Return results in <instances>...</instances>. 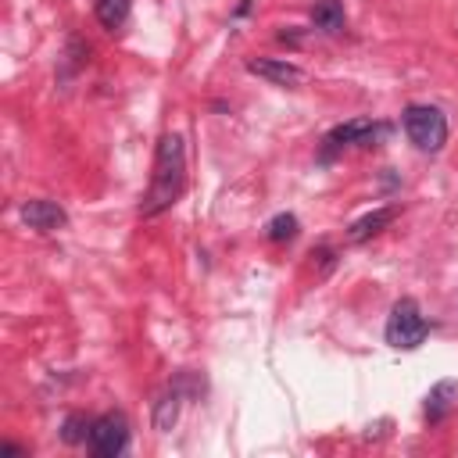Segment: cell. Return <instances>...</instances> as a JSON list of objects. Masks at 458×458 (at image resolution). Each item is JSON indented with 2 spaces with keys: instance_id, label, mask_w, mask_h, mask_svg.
I'll return each instance as SVG.
<instances>
[{
  "instance_id": "obj_11",
  "label": "cell",
  "mask_w": 458,
  "mask_h": 458,
  "mask_svg": "<svg viewBox=\"0 0 458 458\" xmlns=\"http://www.w3.org/2000/svg\"><path fill=\"white\" fill-rule=\"evenodd\" d=\"M93 11H97V21L104 29H118L129 18V0H97Z\"/></svg>"
},
{
  "instance_id": "obj_9",
  "label": "cell",
  "mask_w": 458,
  "mask_h": 458,
  "mask_svg": "<svg viewBox=\"0 0 458 458\" xmlns=\"http://www.w3.org/2000/svg\"><path fill=\"white\" fill-rule=\"evenodd\" d=\"M454 401H458V383H454V379H440V383L429 390V397H426V419H429V422H440V419L451 411Z\"/></svg>"
},
{
  "instance_id": "obj_14",
  "label": "cell",
  "mask_w": 458,
  "mask_h": 458,
  "mask_svg": "<svg viewBox=\"0 0 458 458\" xmlns=\"http://www.w3.org/2000/svg\"><path fill=\"white\" fill-rule=\"evenodd\" d=\"M172 422H175V394H172V397H161L157 415H154V426H157V429H168Z\"/></svg>"
},
{
  "instance_id": "obj_12",
  "label": "cell",
  "mask_w": 458,
  "mask_h": 458,
  "mask_svg": "<svg viewBox=\"0 0 458 458\" xmlns=\"http://www.w3.org/2000/svg\"><path fill=\"white\" fill-rule=\"evenodd\" d=\"M265 236H268L272 243L293 240V236H297V218H293V215H276V218L268 222V229H265Z\"/></svg>"
},
{
  "instance_id": "obj_2",
  "label": "cell",
  "mask_w": 458,
  "mask_h": 458,
  "mask_svg": "<svg viewBox=\"0 0 458 458\" xmlns=\"http://www.w3.org/2000/svg\"><path fill=\"white\" fill-rule=\"evenodd\" d=\"M401 122H404L408 140H411L419 150H426V154H437V150L447 143V118H444V111L433 107V104H411V107H404Z\"/></svg>"
},
{
  "instance_id": "obj_8",
  "label": "cell",
  "mask_w": 458,
  "mask_h": 458,
  "mask_svg": "<svg viewBox=\"0 0 458 458\" xmlns=\"http://www.w3.org/2000/svg\"><path fill=\"white\" fill-rule=\"evenodd\" d=\"M397 204H386V208H376V211H369V215H361L351 229H347V240L351 243H361V240H369V236H376L379 229H386L394 218H397Z\"/></svg>"
},
{
  "instance_id": "obj_5",
  "label": "cell",
  "mask_w": 458,
  "mask_h": 458,
  "mask_svg": "<svg viewBox=\"0 0 458 458\" xmlns=\"http://www.w3.org/2000/svg\"><path fill=\"white\" fill-rule=\"evenodd\" d=\"M21 222H25L29 229L54 233V229H64V225H68V215H64V208H61L57 200L36 197V200H25V204H21Z\"/></svg>"
},
{
  "instance_id": "obj_13",
  "label": "cell",
  "mask_w": 458,
  "mask_h": 458,
  "mask_svg": "<svg viewBox=\"0 0 458 458\" xmlns=\"http://www.w3.org/2000/svg\"><path fill=\"white\" fill-rule=\"evenodd\" d=\"M89 429H93V422H86L82 415H68V419H64V440H68V444L86 440V437H89Z\"/></svg>"
},
{
  "instance_id": "obj_7",
  "label": "cell",
  "mask_w": 458,
  "mask_h": 458,
  "mask_svg": "<svg viewBox=\"0 0 458 458\" xmlns=\"http://www.w3.org/2000/svg\"><path fill=\"white\" fill-rule=\"evenodd\" d=\"M379 132H383V125H376V122H369V118H354V122H347V125H336V129L326 136V150H340V147H347V143H372Z\"/></svg>"
},
{
  "instance_id": "obj_1",
  "label": "cell",
  "mask_w": 458,
  "mask_h": 458,
  "mask_svg": "<svg viewBox=\"0 0 458 458\" xmlns=\"http://www.w3.org/2000/svg\"><path fill=\"white\" fill-rule=\"evenodd\" d=\"M186 186V143L179 132H168L161 136L157 143V154H154V175H150V186L140 200V215L143 218H154L161 211H168L179 193Z\"/></svg>"
},
{
  "instance_id": "obj_3",
  "label": "cell",
  "mask_w": 458,
  "mask_h": 458,
  "mask_svg": "<svg viewBox=\"0 0 458 458\" xmlns=\"http://www.w3.org/2000/svg\"><path fill=\"white\" fill-rule=\"evenodd\" d=\"M426 333H429V322L419 311V304L411 297H401L390 308V318H386V344L397 347V351H411L426 340Z\"/></svg>"
},
{
  "instance_id": "obj_4",
  "label": "cell",
  "mask_w": 458,
  "mask_h": 458,
  "mask_svg": "<svg viewBox=\"0 0 458 458\" xmlns=\"http://www.w3.org/2000/svg\"><path fill=\"white\" fill-rule=\"evenodd\" d=\"M125 444H129V422H125L122 411H107L93 422V429H89V451L93 454L114 458V454L125 451Z\"/></svg>"
},
{
  "instance_id": "obj_6",
  "label": "cell",
  "mask_w": 458,
  "mask_h": 458,
  "mask_svg": "<svg viewBox=\"0 0 458 458\" xmlns=\"http://www.w3.org/2000/svg\"><path fill=\"white\" fill-rule=\"evenodd\" d=\"M247 72L268 79L272 86H297V82L304 79V72H301L297 64H290V61H276V57H250V61H247Z\"/></svg>"
},
{
  "instance_id": "obj_10",
  "label": "cell",
  "mask_w": 458,
  "mask_h": 458,
  "mask_svg": "<svg viewBox=\"0 0 458 458\" xmlns=\"http://www.w3.org/2000/svg\"><path fill=\"white\" fill-rule=\"evenodd\" d=\"M311 21H315V29H322V32H340V29H344V4H340V0H315Z\"/></svg>"
}]
</instances>
